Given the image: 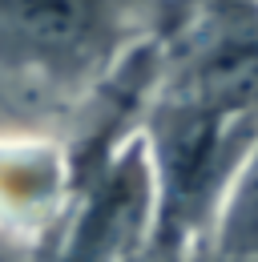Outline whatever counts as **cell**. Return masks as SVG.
Instances as JSON below:
<instances>
[{"label": "cell", "mask_w": 258, "mask_h": 262, "mask_svg": "<svg viewBox=\"0 0 258 262\" xmlns=\"http://www.w3.org/2000/svg\"><path fill=\"white\" fill-rule=\"evenodd\" d=\"M137 20L141 0H0L8 125L85 105L141 45Z\"/></svg>", "instance_id": "obj_1"}, {"label": "cell", "mask_w": 258, "mask_h": 262, "mask_svg": "<svg viewBox=\"0 0 258 262\" xmlns=\"http://www.w3.org/2000/svg\"><path fill=\"white\" fill-rule=\"evenodd\" d=\"M158 234V169L145 129L73 194L49 262H149Z\"/></svg>", "instance_id": "obj_2"}, {"label": "cell", "mask_w": 258, "mask_h": 262, "mask_svg": "<svg viewBox=\"0 0 258 262\" xmlns=\"http://www.w3.org/2000/svg\"><path fill=\"white\" fill-rule=\"evenodd\" d=\"M73 162L69 149L36 137H8L4 141V210H8V234L16 238L29 230V242H53L64 214L73 206Z\"/></svg>", "instance_id": "obj_3"}, {"label": "cell", "mask_w": 258, "mask_h": 262, "mask_svg": "<svg viewBox=\"0 0 258 262\" xmlns=\"http://www.w3.org/2000/svg\"><path fill=\"white\" fill-rule=\"evenodd\" d=\"M206 250H214L222 258H254L258 254V137L222 202L218 226L210 234Z\"/></svg>", "instance_id": "obj_4"}]
</instances>
